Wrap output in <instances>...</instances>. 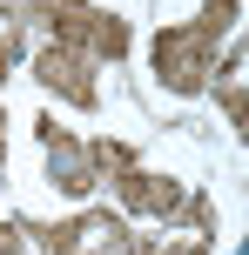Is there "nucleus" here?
I'll list each match as a JSON object with an SVG mask.
<instances>
[{
  "label": "nucleus",
  "mask_w": 249,
  "mask_h": 255,
  "mask_svg": "<svg viewBox=\"0 0 249 255\" xmlns=\"http://www.w3.org/2000/svg\"><path fill=\"white\" fill-rule=\"evenodd\" d=\"M0 255H20V235L13 229H0Z\"/></svg>",
  "instance_id": "9d476101"
},
{
  "label": "nucleus",
  "mask_w": 249,
  "mask_h": 255,
  "mask_svg": "<svg viewBox=\"0 0 249 255\" xmlns=\"http://www.w3.org/2000/svg\"><path fill=\"white\" fill-rule=\"evenodd\" d=\"M229 27H236V0H202L196 20L162 27L155 34V74H162V88L196 94L202 81H209V61H216V47H223Z\"/></svg>",
  "instance_id": "f257e3e1"
},
{
  "label": "nucleus",
  "mask_w": 249,
  "mask_h": 255,
  "mask_svg": "<svg viewBox=\"0 0 249 255\" xmlns=\"http://www.w3.org/2000/svg\"><path fill=\"white\" fill-rule=\"evenodd\" d=\"M34 235H40L47 255H142V242L128 235V222L108 215V208L74 215V222H47V229H34Z\"/></svg>",
  "instance_id": "20e7f679"
},
{
  "label": "nucleus",
  "mask_w": 249,
  "mask_h": 255,
  "mask_svg": "<svg viewBox=\"0 0 249 255\" xmlns=\"http://www.w3.org/2000/svg\"><path fill=\"white\" fill-rule=\"evenodd\" d=\"M34 74H40L47 94H61V101H74V108H94V61H88V54H74V47L54 40V47H40Z\"/></svg>",
  "instance_id": "39448f33"
},
{
  "label": "nucleus",
  "mask_w": 249,
  "mask_h": 255,
  "mask_svg": "<svg viewBox=\"0 0 249 255\" xmlns=\"http://www.w3.org/2000/svg\"><path fill=\"white\" fill-rule=\"evenodd\" d=\"M94 161L115 175V195L128 208H142V215H182L189 208V195L175 188L169 175H148V168H135V154L121 148V141H94Z\"/></svg>",
  "instance_id": "7ed1b4c3"
},
{
  "label": "nucleus",
  "mask_w": 249,
  "mask_h": 255,
  "mask_svg": "<svg viewBox=\"0 0 249 255\" xmlns=\"http://www.w3.org/2000/svg\"><path fill=\"white\" fill-rule=\"evenodd\" d=\"M0 128H7V121H0ZM0 154H7V141H0Z\"/></svg>",
  "instance_id": "f8f14e48"
},
{
  "label": "nucleus",
  "mask_w": 249,
  "mask_h": 255,
  "mask_svg": "<svg viewBox=\"0 0 249 255\" xmlns=\"http://www.w3.org/2000/svg\"><path fill=\"white\" fill-rule=\"evenodd\" d=\"M13 61H20V20H13V13L0 7V81L13 74Z\"/></svg>",
  "instance_id": "6e6552de"
},
{
  "label": "nucleus",
  "mask_w": 249,
  "mask_h": 255,
  "mask_svg": "<svg viewBox=\"0 0 249 255\" xmlns=\"http://www.w3.org/2000/svg\"><path fill=\"white\" fill-rule=\"evenodd\" d=\"M216 94H223V108H229V115H249V40L229 54V67H223V74H216Z\"/></svg>",
  "instance_id": "0eeeda50"
},
{
  "label": "nucleus",
  "mask_w": 249,
  "mask_h": 255,
  "mask_svg": "<svg viewBox=\"0 0 249 255\" xmlns=\"http://www.w3.org/2000/svg\"><path fill=\"white\" fill-rule=\"evenodd\" d=\"M236 121H243V141H249V115H236Z\"/></svg>",
  "instance_id": "9b49d317"
},
{
  "label": "nucleus",
  "mask_w": 249,
  "mask_h": 255,
  "mask_svg": "<svg viewBox=\"0 0 249 255\" xmlns=\"http://www.w3.org/2000/svg\"><path fill=\"white\" fill-rule=\"evenodd\" d=\"M40 148H47V168H54V181H61L67 195H88L94 188V148H81L67 128L40 121Z\"/></svg>",
  "instance_id": "423d86ee"
},
{
  "label": "nucleus",
  "mask_w": 249,
  "mask_h": 255,
  "mask_svg": "<svg viewBox=\"0 0 249 255\" xmlns=\"http://www.w3.org/2000/svg\"><path fill=\"white\" fill-rule=\"evenodd\" d=\"M142 255H209V235H189V242H169V249H142Z\"/></svg>",
  "instance_id": "1a4fd4ad"
},
{
  "label": "nucleus",
  "mask_w": 249,
  "mask_h": 255,
  "mask_svg": "<svg viewBox=\"0 0 249 255\" xmlns=\"http://www.w3.org/2000/svg\"><path fill=\"white\" fill-rule=\"evenodd\" d=\"M27 13H34L61 47L88 54V61H101V54H108V61H121V54H128V27H121L115 13L88 7V0H27Z\"/></svg>",
  "instance_id": "f03ea898"
}]
</instances>
